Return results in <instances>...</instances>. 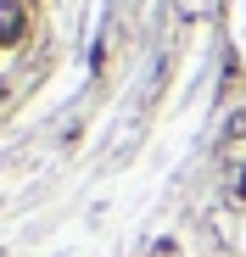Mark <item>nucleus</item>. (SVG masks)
Returning a JSON list of instances; mask_svg holds the SVG:
<instances>
[{"label":"nucleus","mask_w":246,"mask_h":257,"mask_svg":"<svg viewBox=\"0 0 246 257\" xmlns=\"http://www.w3.org/2000/svg\"><path fill=\"white\" fill-rule=\"evenodd\" d=\"M23 34V12L17 6H0V39H17Z\"/></svg>","instance_id":"obj_1"}]
</instances>
